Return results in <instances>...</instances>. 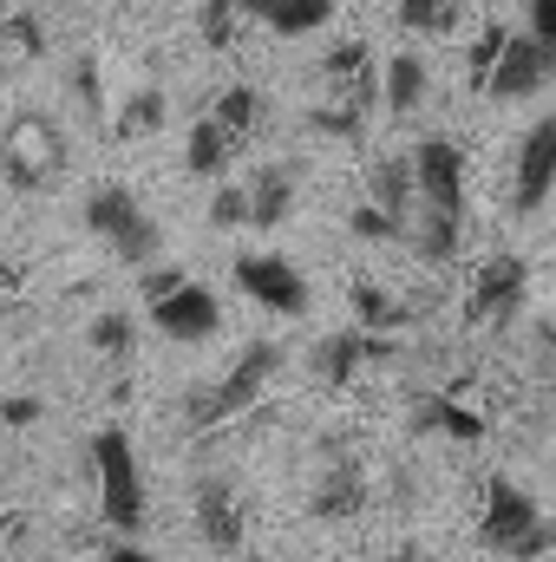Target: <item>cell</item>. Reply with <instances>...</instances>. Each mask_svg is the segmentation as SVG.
<instances>
[{"label": "cell", "instance_id": "cell-1", "mask_svg": "<svg viewBox=\"0 0 556 562\" xmlns=\"http://www.w3.org/2000/svg\"><path fill=\"white\" fill-rule=\"evenodd\" d=\"M314 105H308V132H321V138H360L367 132V119H374V105H380V66H374V53H367V40H341V46H327V59L314 66Z\"/></svg>", "mask_w": 556, "mask_h": 562}, {"label": "cell", "instance_id": "cell-23", "mask_svg": "<svg viewBox=\"0 0 556 562\" xmlns=\"http://www.w3.org/2000/svg\"><path fill=\"white\" fill-rule=\"evenodd\" d=\"M197 33H203L210 53H230L249 33V7L243 0H197Z\"/></svg>", "mask_w": 556, "mask_h": 562}, {"label": "cell", "instance_id": "cell-9", "mask_svg": "<svg viewBox=\"0 0 556 562\" xmlns=\"http://www.w3.org/2000/svg\"><path fill=\"white\" fill-rule=\"evenodd\" d=\"M556 79V59L531 40V33H504V46H498V59H491V72H485V99H498V105H518V99H537L544 86Z\"/></svg>", "mask_w": 556, "mask_h": 562}, {"label": "cell", "instance_id": "cell-27", "mask_svg": "<svg viewBox=\"0 0 556 562\" xmlns=\"http://www.w3.org/2000/svg\"><path fill=\"white\" fill-rule=\"evenodd\" d=\"M164 125V92H132L125 99V112H119V138H138V132H157Z\"/></svg>", "mask_w": 556, "mask_h": 562}, {"label": "cell", "instance_id": "cell-20", "mask_svg": "<svg viewBox=\"0 0 556 562\" xmlns=\"http://www.w3.org/2000/svg\"><path fill=\"white\" fill-rule=\"evenodd\" d=\"M243 7H249V26H269L281 40L321 33L334 20V0H243Z\"/></svg>", "mask_w": 556, "mask_h": 562}, {"label": "cell", "instance_id": "cell-18", "mask_svg": "<svg viewBox=\"0 0 556 562\" xmlns=\"http://www.w3.org/2000/svg\"><path fill=\"white\" fill-rule=\"evenodd\" d=\"M413 431H438V438H458V445H478L485 438V413L458 393H425L413 406Z\"/></svg>", "mask_w": 556, "mask_h": 562}, {"label": "cell", "instance_id": "cell-36", "mask_svg": "<svg viewBox=\"0 0 556 562\" xmlns=\"http://www.w3.org/2000/svg\"><path fill=\"white\" fill-rule=\"evenodd\" d=\"M400 562H425V557H419V550H400Z\"/></svg>", "mask_w": 556, "mask_h": 562}, {"label": "cell", "instance_id": "cell-37", "mask_svg": "<svg viewBox=\"0 0 556 562\" xmlns=\"http://www.w3.org/2000/svg\"><path fill=\"white\" fill-rule=\"evenodd\" d=\"M230 562H269V557H230Z\"/></svg>", "mask_w": 556, "mask_h": 562}, {"label": "cell", "instance_id": "cell-19", "mask_svg": "<svg viewBox=\"0 0 556 562\" xmlns=\"http://www.w3.org/2000/svg\"><path fill=\"white\" fill-rule=\"evenodd\" d=\"M210 125L243 150V144L269 125V99H263L256 86H223V92H216V105H210Z\"/></svg>", "mask_w": 556, "mask_h": 562}, {"label": "cell", "instance_id": "cell-34", "mask_svg": "<svg viewBox=\"0 0 556 562\" xmlns=\"http://www.w3.org/2000/svg\"><path fill=\"white\" fill-rule=\"evenodd\" d=\"M92 562H151V557H144L138 543H112V550H99Z\"/></svg>", "mask_w": 556, "mask_h": 562}, {"label": "cell", "instance_id": "cell-10", "mask_svg": "<svg viewBox=\"0 0 556 562\" xmlns=\"http://www.w3.org/2000/svg\"><path fill=\"white\" fill-rule=\"evenodd\" d=\"M236 288L256 301V307H269L281 321H301L308 314V276L288 262V256H236Z\"/></svg>", "mask_w": 556, "mask_h": 562}, {"label": "cell", "instance_id": "cell-2", "mask_svg": "<svg viewBox=\"0 0 556 562\" xmlns=\"http://www.w3.org/2000/svg\"><path fill=\"white\" fill-rule=\"evenodd\" d=\"M276 373H281V347H276V340H249V347L230 360V373H223V380H210V386L184 393V406H177V413H184V431H216V425L256 413Z\"/></svg>", "mask_w": 556, "mask_h": 562}, {"label": "cell", "instance_id": "cell-29", "mask_svg": "<svg viewBox=\"0 0 556 562\" xmlns=\"http://www.w3.org/2000/svg\"><path fill=\"white\" fill-rule=\"evenodd\" d=\"M498 46H504V26H485V33L471 40V53H465V79H471V92L485 86V72H491V59H498Z\"/></svg>", "mask_w": 556, "mask_h": 562}, {"label": "cell", "instance_id": "cell-17", "mask_svg": "<svg viewBox=\"0 0 556 562\" xmlns=\"http://www.w3.org/2000/svg\"><path fill=\"white\" fill-rule=\"evenodd\" d=\"M367 203H374V210H387L400 229H413V216H419L413 157H380V164L367 170Z\"/></svg>", "mask_w": 556, "mask_h": 562}, {"label": "cell", "instance_id": "cell-26", "mask_svg": "<svg viewBox=\"0 0 556 562\" xmlns=\"http://www.w3.org/2000/svg\"><path fill=\"white\" fill-rule=\"evenodd\" d=\"M471 0H400V26L407 33H452L465 20Z\"/></svg>", "mask_w": 556, "mask_h": 562}, {"label": "cell", "instance_id": "cell-16", "mask_svg": "<svg viewBox=\"0 0 556 562\" xmlns=\"http://www.w3.org/2000/svg\"><path fill=\"white\" fill-rule=\"evenodd\" d=\"M294 190H301V170L294 164H263L249 183H243V196H249V229H276L294 216Z\"/></svg>", "mask_w": 556, "mask_h": 562}, {"label": "cell", "instance_id": "cell-11", "mask_svg": "<svg viewBox=\"0 0 556 562\" xmlns=\"http://www.w3.org/2000/svg\"><path fill=\"white\" fill-rule=\"evenodd\" d=\"M151 327H157L164 340H177V347H203V340L223 334V307H216V294H210L203 281H184V288H170L164 301H151Z\"/></svg>", "mask_w": 556, "mask_h": 562}, {"label": "cell", "instance_id": "cell-33", "mask_svg": "<svg viewBox=\"0 0 556 562\" xmlns=\"http://www.w3.org/2000/svg\"><path fill=\"white\" fill-rule=\"evenodd\" d=\"M0 419H7V425H33V419H40V400H7V406H0Z\"/></svg>", "mask_w": 556, "mask_h": 562}, {"label": "cell", "instance_id": "cell-21", "mask_svg": "<svg viewBox=\"0 0 556 562\" xmlns=\"http://www.w3.org/2000/svg\"><path fill=\"white\" fill-rule=\"evenodd\" d=\"M425 92H432L425 59H419V53H393L387 72H380V105H387V119H413L419 105H425Z\"/></svg>", "mask_w": 556, "mask_h": 562}, {"label": "cell", "instance_id": "cell-7", "mask_svg": "<svg viewBox=\"0 0 556 562\" xmlns=\"http://www.w3.org/2000/svg\"><path fill=\"white\" fill-rule=\"evenodd\" d=\"M407 157H413L419 216H438V223L465 229V150L452 138H419Z\"/></svg>", "mask_w": 556, "mask_h": 562}, {"label": "cell", "instance_id": "cell-28", "mask_svg": "<svg viewBox=\"0 0 556 562\" xmlns=\"http://www.w3.org/2000/svg\"><path fill=\"white\" fill-rule=\"evenodd\" d=\"M347 229H354V236H367V243H407V229H400V223H393L387 210H374L367 196L354 203V216H347Z\"/></svg>", "mask_w": 556, "mask_h": 562}, {"label": "cell", "instance_id": "cell-5", "mask_svg": "<svg viewBox=\"0 0 556 562\" xmlns=\"http://www.w3.org/2000/svg\"><path fill=\"white\" fill-rule=\"evenodd\" d=\"M92 477H99V517L119 537H138L144 530V471H138V451H132L125 425H99L92 431Z\"/></svg>", "mask_w": 556, "mask_h": 562}, {"label": "cell", "instance_id": "cell-35", "mask_svg": "<svg viewBox=\"0 0 556 562\" xmlns=\"http://www.w3.org/2000/svg\"><path fill=\"white\" fill-rule=\"evenodd\" d=\"M544 347L556 353V321H544Z\"/></svg>", "mask_w": 556, "mask_h": 562}, {"label": "cell", "instance_id": "cell-15", "mask_svg": "<svg viewBox=\"0 0 556 562\" xmlns=\"http://www.w3.org/2000/svg\"><path fill=\"white\" fill-rule=\"evenodd\" d=\"M551 196H556V112L518 138V177H511L518 210H544Z\"/></svg>", "mask_w": 556, "mask_h": 562}, {"label": "cell", "instance_id": "cell-4", "mask_svg": "<svg viewBox=\"0 0 556 562\" xmlns=\"http://www.w3.org/2000/svg\"><path fill=\"white\" fill-rule=\"evenodd\" d=\"M79 223H86V229H92L125 269H151V262L164 256V229H157V216L144 210L138 190H125V183H99V190H86Z\"/></svg>", "mask_w": 556, "mask_h": 562}, {"label": "cell", "instance_id": "cell-6", "mask_svg": "<svg viewBox=\"0 0 556 562\" xmlns=\"http://www.w3.org/2000/svg\"><path fill=\"white\" fill-rule=\"evenodd\" d=\"M66 170V138L46 112H20L0 132V183L7 190H53Z\"/></svg>", "mask_w": 556, "mask_h": 562}, {"label": "cell", "instance_id": "cell-14", "mask_svg": "<svg viewBox=\"0 0 556 562\" xmlns=\"http://www.w3.org/2000/svg\"><path fill=\"white\" fill-rule=\"evenodd\" d=\"M197 537H203L216 557H243L249 510H243V497H236L230 477H203V484H197Z\"/></svg>", "mask_w": 556, "mask_h": 562}, {"label": "cell", "instance_id": "cell-12", "mask_svg": "<svg viewBox=\"0 0 556 562\" xmlns=\"http://www.w3.org/2000/svg\"><path fill=\"white\" fill-rule=\"evenodd\" d=\"M387 360H400V340L347 327V334H327V340L314 347V380H321V386H354V380H367V373L387 367Z\"/></svg>", "mask_w": 556, "mask_h": 562}, {"label": "cell", "instance_id": "cell-32", "mask_svg": "<svg viewBox=\"0 0 556 562\" xmlns=\"http://www.w3.org/2000/svg\"><path fill=\"white\" fill-rule=\"evenodd\" d=\"M531 40L556 59V0H531Z\"/></svg>", "mask_w": 556, "mask_h": 562}, {"label": "cell", "instance_id": "cell-31", "mask_svg": "<svg viewBox=\"0 0 556 562\" xmlns=\"http://www.w3.org/2000/svg\"><path fill=\"white\" fill-rule=\"evenodd\" d=\"M184 269H177V262H151V269H138V294H144V307H151V301H164V294H170V288H184Z\"/></svg>", "mask_w": 556, "mask_h": 562}, {"label": "cell", "instance_id": "cell-25", "mask_svg": "<svg viewBox=\"0 0 556 562\" xmlns=\"http://www.w3.org/2000/svg\"><path fill=\"white\" fill-rule=\"evenodd\" d=\"M132 340H138V327H132L125 307H105V314H92V327H86V347L105 353V360H132Z\"/></svg>", "mask_w": 556, "mask_h": 562}, {"label": "cell", "instance_id": "cell-24", "mask_svg": "<svg viewBox=\"0 0 556 562\" xmlns=\"http://www.w3.org/2000/svg\"><path fill=\"white\" fill-rule=\"evenodd\" d=\"M230 164H236V144L223 138L210 119H197L190 138H184V170H190V177H223Z\"/></svg>", "mask_w": 556, "mask_h": 562}, {"label": "cell", "instance_id": "cell-8", "mask_svg": "<svg viewBox=\"0 0 556 562\" xmlns=\"http://www.w3.org/2000/svg\"><path fill=\"white\" fill-rule=\"evenodd\" d=\"M524 294H531L524 256H485L471 288H465V327H511Z\"/></svg>", "mask_w": 556, "mask_h": 562}, {"label": "cell", "instance_id": "cell-3", "mask_svg": "<svg viewBox=\"0 0 556 562\" xmlns=\"http://www.w3.org/2000/svg\"><path fill=\"white\" fill-rule=\"evenodd\" d=\"M478 543L491 557H511V562H537L556 550V517L518 484V477H491L485 484V517H478Z\"/></svg>", "mask_w": 556, "mask_h": 562}, {"label": "cell", "instance_id": "cell-13", "mask_svg": "<svg viewBox=\"0 0 556 562\" xmlns=\"http://www.w3.org/2000/svg\"><path fill=\"white\" fill-rule=\"evenodd\" d=\"M360 510H367V464L354 451H327V464L314 471V491H308V517L347 524Z\"/></svg>", "mask_w": 556, "mask_h": 562}, {"label": "cell", "instance_id": "cell-22", "mask_svg": "<svg viewBox=\"0 0 556 562\" xmlns=\"http://www.w3.org/2000/svg\"><path fill=\"white\" fill-rule=\"evenodd\" d=\"M354 327L360 334H387V340H400L407 327H413V307L400 301V294H387L380 281H354Z\"/></svg>", "mask_w": 556, "mask_h": 562}, {"label": "cell", "instance_id": "cell-30", "mask_svg": "<svg viewBox=\"0 0 556 562\" xmlns=\"http://www.w3.org/2000/svg\"><path fill=\"white\" fill-rule=\"evenodd\" d=\"M210 223H216V229H243V223H249V196H243V183H223V190L210 196Z\"/></svg>", "mask_w": 556, "mask_h": 562}]
</instances>
